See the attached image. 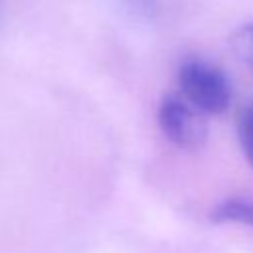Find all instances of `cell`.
I'll return each mask as SVG.
<instances>
[{"label":"cell","mask_w":253,"mask_h":253,"mask_svg":"<svg viewBox=\"0 0 253 253\" xmlns=\"http://www.w3.org/2000/svg\"><path fill=\"white\" fill-rule=\"evenodd\" d=\"M237 134H239L243 154L253 168V107H247L241 113L239 123H237Z\"/></svg>","instance_id":"obj_3"},{"label":"cell","mask_w":253,"mask_h":253,"mask_svg":"<svg viewBox=\"0 0 253 253\" xmlns=\"http://www.w3.org/2000/svg\"><path fill=\"white\" fill-rule=\"evenodd\" d=\"M132 4H136L140 10H150V6H152V0H130Z\"/></svg>","instance_id":"obj_5"},{"label":"cell","mask_w":253,"mask_h":253,"mask_svg":"<svg viewBox=\"0 0 253 253\" xmlns=\"http://www.w3.org/2000/svg\"><path fill=\"white\" fill-rule=\"evenodd\" d=\"M158 123L166 138L180 148H194L204 138V125L200 117L180 97H166L158 109Z\"/></svg>","instance_id":"obj_2"},{"label":"cell","mask_w":253,"mask_h":253,"mask_svg":"<svg viewBox=\"0 0 253 253\" xmlns=\"http://www.w3.org/2000/svg\"><path fill=\"white\" fill-rule=\"evenodd\" d=\"M237 43L241 45V51L245 53V59L253 65V24L245 26V28L239 32Z\"/></svg>","instance_id":"obj_4"},{"label":"cell","mask_w":253,"mask_h":253,"mask_svg":"<svg viewBox=\"0 0 253 253\" xmlns=\"http://www.w3.org/2000/svg\"><path fill=\"white\" fill-rule=\"evenodd\" d=\"M178 83L186 101L206 113H221L231 97L227 77L204 61L184 63L178 73Z\"/></svg>","instance_id":"obj_1"}]
</instances>
